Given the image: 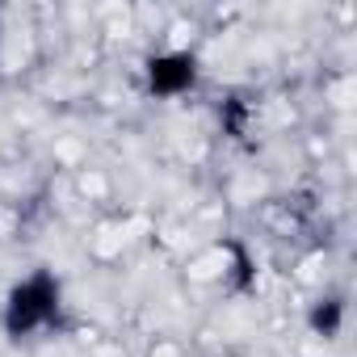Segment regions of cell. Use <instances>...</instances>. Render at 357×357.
Wrapping results in <instances>:
<instances>
[{"mask_svg": "<svg viewBox=\"0 0 357 357\" xmlns=\"http://www.w3.org/2000/svg\"><path fill=\"white\" fill-rule=\"evenodd\" d=\"M198 80V55L194 51H160L147 59V89L151 97H181Z\"/></svg>", "mask_w": 357, "mask_h": 357, "instance_id": "2", "label": "cell"}, {"mask_svg": "<svg viewBox=\"0 0 357 357\" xmlns=\"http://www.w3.org/2000/svg\"><path fill=\"white\" fill-rule=\"evenodd\" d=\"M336 319H340V303L336 298H328V315L315 307V315H311V324L319 328V332H336Z\"/></svg>", "mask_w": 357, "mask_h": 357, "instance_id": "3", "label": "cell"}, {"mask_svg": "<svg viewBox=\"0 0 357 357\" xmlns=\"http://www.w3.org/2000/svg\"><path fill=\"white\" fill-rule=\"evenodd\" d=\"M59 311H63V286H59V278L47 273V269H34V273H26V278L5 294L0 324H5V332H9L13 340H22V336L47 332V328L59 319Z\"/></svg>", "mask_w": 357, "mask_h": 357, "instance_id": "1", "label": "cell"}]
</instances>
